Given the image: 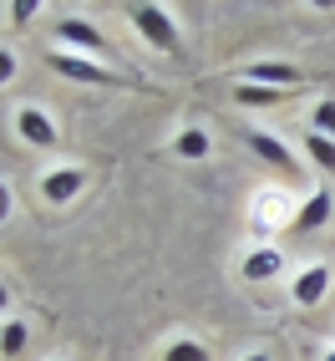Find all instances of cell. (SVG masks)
<instances>
[{
  "mask_svg": "<svg viewBox=\"0 0 335 361\" xmlns=\"http://www.w3.org/2000/svg\"><path fill=\"white\" fill-rule=\"evenodd\" d=\"M127 20L137 26V36L148 41V46H158V51H168V56H178V26H173V16H168L163 6L132 0V6H127Z\"/></svg>",
  "mask_w": 335,
  "mask_h": 361,
  "instance_id": "obj_1",
  "label": "cell"
},
{
  "mask_svg": "<svg viewBox=\"0 0 335 361\" xmlns=\"http://www.w3.org/2000/svg\"><path fill=\"white\" fill-rule=\"evenodd\" d=\"M244 142H249V153H254V158H265L270 168H279V173H290V178H305V168H300L295 148H284V142H279L274 133L249 128V133H244Z\"/></svg>",
  "mask_w": 335,
  "mask_h": 361,
  "instance_id": "obj_2",
  "label": "cell"
},
{
  "mask_svg": "<svg viewBox=\"0 0 335 361\" xmlns=\"http://www.w3.org/2000/svg\"><path fill=\"white\" fill-rule=\"evenodd\" d=\"M46 66H51L56 77H71V82H91V87H112V82H117L107 66H97L91 56H77V51H51V56H46Z\"/></svg>",
  "mask_w": 335,
  "mask_h": 361,
  "instance_id": "obj_3",
  "label": "cell"
},
{
  "mask_svg": "<svg viewBox=\"0 0 335 361\" xmlns=\"http://www.w3.org/2000/svg\"><path fill=\"white\" fill-rule=\"evenodd\" d=\"M56 41L77 46V56H97V51H107L102 31L91 26V20H82V16H61V20H56Z\"/></svg>",
  "mask_w": 335,
  "mask_h": 361,
  "instance_id": "obj_4",
  "label": "cell"
},
{
  "mask_svg": "<svg viewBox=\"0 0 335 361\" xmlns=\"http://www.w3.org/2000/svg\"><path fill=\"white\" fill-rule=\"evenodd\" d=\"M15 133L26 137L31 148H56V123H51V117H46L36 102H26V107L15 112Z\"/></svg>",
  "mask_w": 335,
  "mask_h": 361,
  "instance_id": "obj_5",
  "label": "cell"
},
{
  "mask_svg": "<svg viewBox=\"0 0 335 361\" xmlns=\"http://www.w3.org/2000/svg\"><path fill=\"white\" fill-rule=\"evenodd\" d=\"M249 82L254 87H270V92H295L305 82V71L290 66V61H254L249 66Z\"/></svg>",
  "mask_w": 335,
  "mask_h": 361,
  "instance_id": "obj_6",
  "label": "cell"
},
{
  "mask_svg": "<svg viewBox=\"0 0 335 361\" xmlns=\"http://www.w3.org/2000/svg\"><path fill=\"white\" fill-rule=\"evenodd\" d=\"M82 188H87V173H82V168H56V173L41 178V199H46V204H71Z\"/></svg>",
  "mask_w": 335,
  "mask_h": 361,
  "instance_id": "obj_7",
  "label": "cell"
},
{
  "mask_svg": "<svg viewBox=\"0 0 335 361\" xmlns=\"http://www.w3.org/2000/svg\"><path fill=\"white\" fill-rule=\"evenodd\" d=\"M330 290V264H305L295 275V305H320Z\"/></svg>",
  "mask_w": 335,
  "mask_h": 361,
  "instance_id": "obj_8",
  "label": "cell"
},
{
  "mask_svg": "<svg viewBox=\"0 0 335 361\" xmlns=\"http://www.w3.org/2000/svg\"><path fill=\"white\" fill-rule=\"evenodd\" d=\"M325 219H330V188H315V194L300 204V214L290 219V229H295V234H315Z\"/></svg>",
  "mask_w": 335,
  "mask_h": 361,
  "instance_id": "obj_9",
  "label": "cell"
},
{
  "mask_svg": "<svg viewBox=\"0 0 335 361\" xmlns=\"http://www.w3.org/2000/svg\"><path fill=\"white\" fill-rule=\"evenodd\" d=\"M274 275H279V255H274V250L244 255V280H274Z\"/></svg>",
  "mask_w": 335,
  "mask_h": 361,
  "instance_id": "obj_10",
  "label": "cell"
},
{
  "mask_svg": "<svg viewBox=\"0 0 335 361\" xmlns=\"http://www.w3.org/2000/svg\"><path fill=\"white\" fill-rule=\"evenodd\" d=\"M300 148L310 153V163H315V168H330V173H335V137H320V133H305V142H300Z\"/></svg>",
  "mask_w": 335,
  "mask_h": 361,
  "instance_id": "obj_11",
  "label": "cell"
},
{
  "mask_svg": "<svg viewBox=\"0 0 335 361\" xmlns=\"http://www.w3.org/2000/svg\"><path fill=\"white\" fill-rule=\"evenodd\" d=\"M234 97H239V107H274L284 92H270V87H254V82H239L234 87Z\"/></svg>",
  "mask_w": 335,
  "mask_h": 361,
  "instance_id": "obj_12",
  "label": "cell"
},
{
  "mask_svg": "<svg viewBox=\"0 0 335 361\" xmlns=\"http://www.w3.org/2000/svg\"><path fill=\"white\" fill-rule=\"evenodd\" d=\"M173 153H178V158H208V133H198V128L178 133V137H173Z\"/></svg>",
  "mask_w": 335,
  "mask_h": 361,
  "instance_id": "obj_13",
  "label": "cell"
},
{
  "mask_svg": "<svg viewBox=\"0 0 335 361\" xmlns=\"http://www.w3.org/2000/svg\"><path fill=\"white\" fill-rule=\"evenodd\" d=\"M20 351H26V326L6 321V326H0V356H20Z\"/></svg>",
  "mask_w": 335,
  "mask_h": 361,
  "instance_id": "obj_14",
  "label": "cell"
},
{
  "mask_svg": "<svg viewBox=\"0 0 335 361\" xmlns=\"http://www.w3.org/2000/svg\"><path fill=\"white\" fill-rule=\"evenodd\" d=\"M163 361H208V346H198V341H168V351H163Z\"/></svg>",
  "mask_w": 335,
  "mask_h": 361,
  "instance_id": "obj_15",
  "label": "cell"
},
{
  "mask_svg": "<svg viewBox=\"0 0 335 361\" xmlns=\"http://www.w3.org/2000/svg\"><path fill=\"white\" fill-rule=\"evenodd\" d=\"M310 133L335 137V102H315V128H310Z\"/></svg>",
  "mask_w": 335,
  "mask_h": 361,
  "instance_id": "obj_16",
  "label": "cell"
},
{
  "mask_svg": "<svg viewBox=\"0 0 335 361\" xmlns=\"http://www.w3.org/2000/svg\"><path fill=\"white\" fill-rule=\"evenodd\" d=\"M31 16H36V0H15V6H11V20H15V26H26Z\"/></svg>",
  "mask_w": 335,
  "mask_h": 361,
  "instance_id": "obj_17",
  "label": "cell"
},
{
  "mask_svg": "<svg viewBox=\"0 0 335 361\" xmlns=\"http://www.w3.org/2000/svg\"><path fill=\"white\" fill-rule=\"evenodd\" d=\"M15 77V51H0V82Z\"/></svg>",
  "mask_w": 335,
  "mask_h": 361,
  "instance_id": "obj_18",
  "label": "cell"
},
{
  "mask_svg": "<svg viewBox=\"0 0 335 361\" xmlns=\"http://www.w3.org/2000/svg\"><path fill=\"white\" fill-rule=\"evenodd\" d=\"M6 214H11V188L0 183V219H6Z\"/></svg>",
  "mask_w": 335,
  "mask_h": 361,
  "instance_id": "obj_19",
  "label": "cell"
},
{
  "mask_svg": "<svg viewBox=\"0 0 335 361\" xmlns=\"http://www.w3.org/2000/svg\"><path fill=\"white\" fill-rule=\"evenodd\" d=\"M11 305V290H6V285H0V310H6Z\"/></svg>",
  "mask_w": 335,
  "mask_h": 361,
  "instance_id": "obj_20",
  "label": "cell"
},
{
  "mask_svg": "<svg viewBox=\"0 0 335 361\" xmlns=\"http://www.w3.org/2000/svg\"><path fill=\"white\" fill-rule=\"evenodd\" d=\"M249 361H270V356H265V351H254V356H249Z\"/></svg>",
  "mask_w": 335,
  "mask_h": 361,
  "instance_id": "obj_21",
  "label": "cell"
},
{
  "mask_svg": "<svg viewBox=\"0 0 335 361\" xmlns=\"http://www.w3.org/2000/svg\"><path fill=\"white\" fill-rule=\"evenodd\" d=\"M325 361H335V356H325Z\"/></svg>",
  "mask_w": 335,
  "mask_h": 361,
  "instance_id": "obj_22",
  "label": "cell"
}]
</instances>
